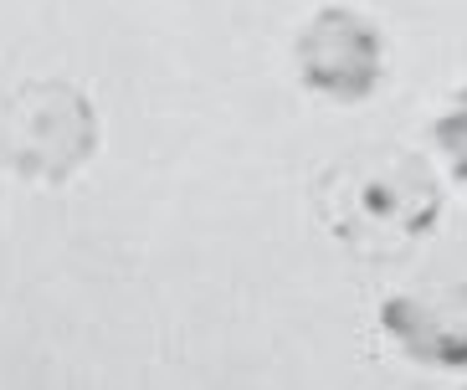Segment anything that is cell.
<instances>
[{"label": "cell", "instance_id": "5b68a950", "mask_svg": "<svg viewBox=\"0 0 467 390\" xmlns=\"http://www.w3.org/2000/svg\"><path fill=\"white\" fill-rule=\"evenodd\" d=\"M431 134H437V149L447 154L452 175H457V180H467V93L457 98V108H452V113H441Z\"/></svg>", "mask_w": 467, "mask_h": 390}, {"label": "cell", "instance_id": "3957f363", "mask_svg": "<svg viewBox=\"0 0 467 390\" xmlns=\"http://www.w3.org/2000/svg\"><path fill=\"white\" fill-rule=\"evenodd\" d=\"M298 72L334 103H365L385 77V36L349 5H324L298 36Z\"/></svg>", "mask_w": 467, "mask_h": 390}, {"label": "cell", "instance_id": "7a4b0ae2", "mask_svg": "<svg viewBox=\"0 0 467 390\" xmlns=\"http://www.w3.org/2000/svg\"><path fill=\"white\" fill-rule=\"evenodd\" d=\"M98 149V113L72 83H31L5 103L0 154L26 180H72Z\"/></svg>", "mask_w": 467, "mask_h": 390}, {"label": "cell", "instance_id": "277c9868", "mask_svg": "<svg viewBox=\"0 0 467 390\" xmlns=\"http://www.w3.org/2000/svg\"><path fill=\"white\" fill-rule=\"evenodd\" d=\"M380 329L396 339L406 360L426 370H467V288H421L390 292L380 303Z\"/></svg>", "mask_w": 467, "mask_h": 390}, {"label": "cell", "instance_id": "6da1fadb", "mask_svg": "<svg viewBox=\"0 0 467 390\" xmlns=\"http://www.w3.org/2000/svg\"><path fill=\"white\" fill-rule=\"evenodd\" d=\"M314 206L334 241L380 262L431 237L441 216V185L437 169L411 149H359L324 169Z\"/></svg>", "mask_w": 467, "mask_h": 390}]
</instances>
